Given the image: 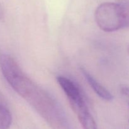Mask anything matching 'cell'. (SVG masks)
Segmentation results:
<instances>
[{
  "label": "cell",
  "mask_w": 129,
  "mask_h": 129,
  "mask_svg": "<svg viewBox=\"0 0 129 129\" xmlns=\"http://www.w3.org/2000/svg\"><path fill=\"white\" fill-rule=\"evenodd\" d=\"M81 71L84 78L86 79L88 83H89L93 91L96 93L97 95L106 101H111L113 100V96L110 92L103 86L100 84L95 79H94V78L85 69L81 68Z\"/></svg>",
  "instance_id": "277c9868"
},
{
  "label": "cell",
  "mask_w": 129,
  "mask_h": 129,
  "mask_svg": "<svg viewBox=\"0 0 129 129\" xmlns=\"http://www.w3.org/2000/svg\"><path fill=\"white\" fill-rule=\"evenodd\" d=\"M57 81L66 94L71 107L85 102L79 88L74 82L64 76H58Z\"/></svg>",
  "instance_id": "7a4b0ae2"
},
{
  "label": "cell",
  "mask_w": 129,
  "mask_h": 129,
  "mask_svg": "<svg viewBox=\"0 0 129 129\" xmlns=\"http://www.w3.org/2000/svg\"><path fill=\"white\" fill-rule=\"evenodd\" d=\"M4 18V11L2 6L0 4V20H3Z\"/></svg>",
  "instance_id": "52a82bcc"
},
{
  "label": "cell",
  "mask_w": 129,
  "mask_h": 129,
  "mask_svg": "<svg viewBox=\"0 0 129 129\" xmlns=\"http://www.w3.org/2000/svg\"><path fill=\"white\" fill-rule=\"evenodd\" d=\"M83 129H98L96 123L89 112L86 102L71 107Z\"/></svg>",
  "instance_id": "3957f363"
},
{
  "label": "cell",
  "mask_w": 129,
  "mask_h": 129,
  "mask_svg": "<svg viewBox=\"0 0 129 129\" xmlns=\"http://www.w3.org/2000/svg\"><path fill=\"white\" fill-rule=\"evenodd\" d=\"M12 123V115L8 108L0 103V129H9Z\"/></svg>",
  "instance_id": "5b68a950"
},
{
  "label": "cell",
  "mask_w": 129,
  "mask_h": 129,
  "mask_svg": "<svg viewBox=\"0 0 129 129\" xmlns=\"http://www.w3.org/2000/svg\"><path fill=\"white\" fill-rule=\"evenodd\" d=\"M94 18L100 28L107 32L129 26V5L106 2L96 8Z\"/></svg>",
  "instance_id": "6da1fadb"
},
{
  "label": "cell",
  "mask_w": 129,
  "mask_h": 129,
  "mask_svg": "<svg viewBox=\"0 0 129 129\" xmlns=\"http://www.w3.org/2000/svg\"><path fill=\"white\" fill-rule=\"evenodd\" d=\"M121 93L129 106V88L127 87H122L121 88Z\"/></svg>",
  "instance_id": "8992f818"
}]
</instances>
